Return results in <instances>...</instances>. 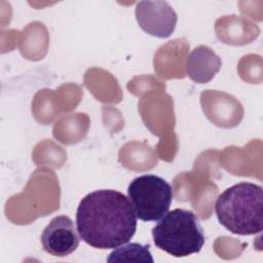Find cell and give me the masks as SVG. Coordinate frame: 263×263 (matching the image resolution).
<instances>
[{
    "instance_id": "obj_1",
    "label": "cell",
    "mask_w": 263,
    "mask_h": 263,
    "mask_svg": "<svg viewBox=\"0 0 263 263\" xmlns=\"http://www.w3.org/2000/svg\"><path fill=\"white\" fill-rule=\"evenodd\" d=\"M137 216L128 197L113 189L86 194L76 211L80 238L95 249H115L128 242L137 230Z\"/></svg>"
},
{
    "instance_id": "obj_2",
    "label": "cell",
    "mask_w": 263,
    "mask_h": 263,
    "mask_svg": "<svg viewBox=\"0 0 263 263\" xmlns=\"http://www.w3.org/2000/svg\"><path fill=\"white\" fill-rule=\"evenodd\" d=\"M219 223L238 235L260 233L263 227V190L260 185L240 182L223 191L215 204Z\"/></svg>"
},
{
    "instance_id": "obj_3",
    "label": "cell",
    "mask_w": 263,
    "mask_h": 263,
    "mask_svg": "<svg viewBox=\"0 0 263 263\" xmlns=\"http://www.w3.org/2000/svg\"><path fill=\"white\" fill-rule=\"evenodd\" d=\"M151 232L154 245L177 258L199 253L205 241L197 217L193 212L184 209L167 212Z\"/></svg>"
},
{
    "instance_id": "obj_4",
    "label": "cell",
    "mask_w": 263,
    "mask_h": 263,
    "mask_svg": "<svg viewBox=\"0 0 263 263\" xmlns=\"http://www.w3.org/2000/svg\"><path fill=\"white\" fill-rule=\"evenodd\" d=\"M127 195L138 219L143 222H155L168 212L173 189L159 176L143 175L129 183Z\"/></svg>"
},
{
    "instance_id": "obj_5",
    "label": "cell",
    "mask_w": 263,
    "mask_h": 263,
    "mask_svg": "<svg viewBox=\"0 0 263 263\" xmlns=\"http://www.w3.org/2000/svg\"><path fill=\"white\" fill-rule=\"evenodd\" d=\"M135 13L140 28L158 38L170 37L178 21L176 11L165 1H140Z\"/></svg>"
},
{
    "instance_id": "obj_6",
    "label": "cell",
    "mask_w": 263,
    "mask_h": 263,
    "mask_svg": "<svg viewBox=\"0 0 263 263\" xmlns=\"http://www.w3.org/2000/svg\"><path fill=\"white\" fill-rule=\"evenodd\" d=\"M76 230L70 217L65 215L54 217L42 231L43 250L55 257H66L72 254L79 246L80 240Z\"/></svg>"
},
{
    "instance_id": "obj_7",
    "label": "cell",
    "mask_w": 263,
    "mask_h": 263,
    "mask_svg": "<svg viewBox=\"0 0 263 263\" xmlns=\"http://www.w3.org/2000/svg\"><path fill=\"white\" fill-rule=\"evenodd\" d=\"M222 61L214 50L205 45L195 47L187 57L186 72L196 83H208L220 71Z\"/></svg>"
},
{
    "instance_id": "obj_8",
    "label": "cell",
    "mask_w": 263,
    "mask_h": 263,
    "mask_svg": "<svg viewBox=\"0 0 263 263\" xmlns=\"http://www.w3.org/2000/svg\"><path fill=\"white\" fill-rule=\"evenodd\" d=\"M108 262L117 261H145L154 262L150 252L149 245H141L138 242L124 243L115 248L107 258Z\"/></svg>"
}]
</instances>
